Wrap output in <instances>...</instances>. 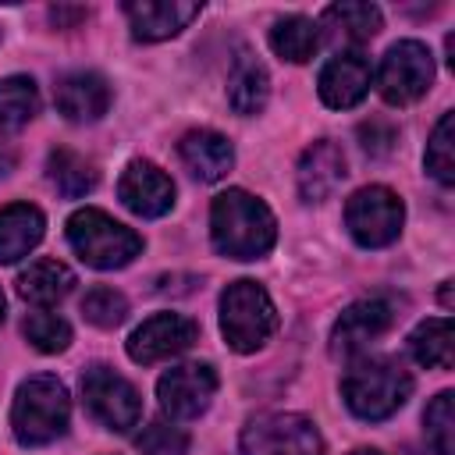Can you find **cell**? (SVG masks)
<instances>
[{
	"instance_id": "cell-1",
	"label": "cell",
	"mask_w": 455,
	"mask_h": 455,
	"mask_svg": "<svg viewBox=\"0 0 455 455\" xmlns=\"http://www.w3.org/2000/svg\"><path fill=\"white\" fill-rule=\"evenodd\" d=\"M210 238L217 252L231 259H256L274 249L277 220L263 199L249 196L245 188H228L210 206Z\"/></svg>"
},
{
	"instance_id": "cell-2",
	"label": "cell",
	"mask_w": 455,
	"mask_h": 455,
	"mask_svg": "<svg viewBox=\"0 0 455 455\" xmlns=\"http://www.w3.org/2000/svg\"><path fill=\"white\" fill-rule=\"evenodd\" d=\"M412 395V377L402 363L384 355H366L341 377V398L359 419H387Z\"/></svg>"
},
{
	"instance_id": "cell-3",
	"label": "cell",
	"mask_w": 455,
	"mask_h": 455,
	"mask_svg": "<svg viewBox=\"0 0 455 455\" xmlns=\"http://www.w3.org/2000/svg\"><path fill=\"white\" fill-rule=\"evenodd\" d=\"M71 398L68 387L53 373L28 377L11 405V427L21 444H50L68 430Z\"/></svg>"
},
{
	"instance_id": "cell-4",
	"label": "cell",
	"mask_w": 455,
	"mask_h": 455,
	"mask_svg": "<svg viewBox=\"0 0 455 455\" xmlns=\"http://www.w3.org/2000/svg\"><path fill=\"white\" fill-rule=\"evenodd\" d=\"M68 242L82 256V263H89L96 270L128 267L142 252V238L96 206L75 210L68 217Z\"/></svg>"
},
{
	"instance_id": "cell-5",
	"label": "cell",
	"mask_w": 455,
	"mask_h": 455,
	"mask_svg": "<svg viewBox=\"0 0 455 455\" xmlns=\"http://www.w3.org/2000/svg\"><path fill=\"white\" fill-rule=\"evenodd\" d=\"M220 331L235 352H256L277 331V309L256 281H231L220 295Z\"/></svg>"
},
{
	"instance_id": "cell-6",
	"label": "cell",
	"mask_w": 455,
	"mask_h": 455,
	"mask_svg": "<svg viewBox=\"0 0 455 455\" xmlns=\"http://www.w3.org/2000/svg\"><path fill=\"white\" fill-rule=\"evenodd\" d=\"M242 455H323V437L299 412H263L245 423Z\"/></svg>"
},
{
	"instance_id": "cell-7",
	"label": "cell",
	"mask_w": 455,
	"mask_h": 455,
	"mask_svg": "<svg viewBox=\"0 0 455 455\" xmlns=\"http://www.w3.org/2000/svg\"><path fill=\"white\" fill-rule=\"evenodd\" d=\"M402 220H405V206L384 185H366L345 203V228L363 249L391 245L402 231Z\"/></svg>"
},
{
	"instance_id": "cell-8",
	"label": "cell",
	"mask_w": 455,
	"mask_h": 455,
	"mask_svg": "<svg viewBox=\"0 0 455 455\" xmlns=\"http://www.w3.org/2000/svg\"><path fill=\"white\" fill-rule=\"evenodd\" d=\"M434 82V57L419 39L395 43L377 71V89L391 107H405L419 100Z\"/></svg>"
},
{
	"instance_id": "cell-9",
	"label": "cell",
	"mask_w": 455,
	"mask_h": 455,
	"mask_svg": "<svg viewBox=\"0 0 455 455\" xmlns=\"http://www.w3.org/2000/svg\"><path fill=\"white\" fill-rule=\"evenodd\" d=\"M82 395L89 412L107 427V430H132L142 416V398L135 391L132 380H124L121 373H114L110 366H89L82 373Z\"/></svg>"
},
{
	"instance_id": "cell-10",
	"label": "cell",
	"mask_w": 455,
	"mask_h": 455,
	"mask_svg": "<svg viewBox=\"0 0 455 455\" xmlns=\"http://www.w3.org/2000/svg\"><path fill=\"white\" fill-rule=\"evenodd\" d=\"M196 338H199L196 320H188L181 313H156V316L142 320L132 331L128 355L135 363H142V366H153V363H164V359L181 355L185 348H192Z\"/></svg>"
},
{
	"instance_id": "cell-11",
	"label": "cell",
	"mask_w": 455,
	"mask_h": 455,
	"mask_svg": "<svg viewBox=\"0 0 455 455\" xmlns=\"http://www.w3.org/2000/svg\"><path fill=\"white\" fill-rule=\"evenodd\" d=\"M156 395H160V405L171 419H196L210 409V402L217 395V373L206 363L174 366L160 377Z\"/></svg>"
},
{
	"instance_id": "cell-12",
	"label": "cell",
	"mask_w": 455,
	"mask_h": 455,
	"mask_svg": "<svg viewBox=\"0 0 455 455\" xmlns=\"http://www.w3.org/2000/svg\"><path fill=\"white\" fill-rule=\"evenodd\" d=\"M391 320H395V306L387 299H359V302H352L338 316V323L331 331V352L334 355L363 352L370 341H377L391 327Z\"/></svg>"
},
{
	"instance_id": "cell-13",
	"label": "cell",
	"mask_w": 455,
	"mask_h": 455,
	"mask_svg": "<svg viewBox=\"0 0 455 455\" xmlns=\"http://www.w3.org/2000/svg\"><path fill=\"white\" fill-rule=\"evenodd\" d=\"M121 203L139 217H164L174 206V181L149 160H132L117 181Z\"/></svg>"
},
{
	"instance_id": "cell-14",
	"label": "cell",
	"mask_w": 455,
	"mask_h": 455,
	"mask_svg": "<svg viewBox=\"0 0 455 455\" xmlns=\"http://www.w3.org/2000/svg\"><path fill=\"white\" fill-rule=\"evenodd\" d=\"M203 4L196 0H128L124 14L132 25V36L142 43H160L178 36L192 18H199Z\"/></svg>"
},
{
	"instance_id": "cell-15",
	"label": "cell",
	"mask_w": 455,
	"mask_h": 455,
	"mask_svg": "<svg viewBox=\"0 0 455 455\" xmlns=\"http://www.w3.org/2000/svg\"><path fill=\"white\" fill-rule=\"evenodd\" d=\"M370 82H373V71H370V60L363 53H338L323 64L316 89H320V100L327 107L348 110V107L366 100Z\"/></svg>"
},
{
	"instance_id": "cell-16",
	"label": "cell",
	"mask_w": 455,
	"mask_h": 455,
	"mask_svg": "<svg viewBox=\"0 0 455 455\" xmlns=\"http://www.w3.org/2000/svg\"><path fill=\"white\" fill-rule=\"evenodd\" d=\"M53 103L68 121H100L110 107V85L96 71H71L57 78Z\"/></svg>"
},
{
	"instance_id": "cell-17",
	"label": "cell",
	"mask_w": 455,
	"mask_h": 455,
	"mask_svg": "<svg viewBox=\"0 0 455 455\" xmlns=\"http://www.w3.org/2000/svg\"><path fill=\"white\" fill-rule=\"evenodd\" d=\"M345 153L331 139H316L313 146L302 149L299 156V196L306 203L327 199L341 181H345Z\"/></svg>"
},
{
	"instance_id": "cell-18",
	"label": "cell",
	"mask_w": 455,
	"mask_h": 455,
	"mask_svg": "<svg viewBox=\"0 0 455 455\" xmlns=\"http://www.w3.org/2000/svg\"><path fill=\"white\" fill-rule=\"evenodd\" d=\"M178 153H181L185 167H188L199 181H220V178L231 171V164H235L231 142H228L220 132H210V128L188 132V135L178 142Z\"/></svg>"
},
{
	"instance_id": "cell-19",
	"label": "cell",
	"mask_w": 455,
	"mask_h": 455,
	"mask_svg": "<svg viewBox=\"0 0 455 455\" xmlns=\"http://www.w3.org/2000/svg\"><path fill=\"white\" fill-rule=\"evenodd\" d=\"M43 210L32 203H11L0 210V263L28 256L43 238Z\"/></svg>"
},
{
	"instance_id": "cell-20",
	"label": "cell",
	"mask_w": 455,
	"mask_h": 455,
	"mask_svg": "<svg viewBox=\"0 0 455 455\" xmlns=\"http://www.w3.org/2000/svg\"><path fill=\"white\" fill-rule=\"evenodd\" d=\"M267 96H270L267 68L249 50H238L231 75H228V103L235 107V114L249 117V114H259L267 107Z\"/></svg>"
},
{
	"instance_id": "cell-21",
	"label": "cell",
	"mask_w": 455,
	"mask_h": 455,
	"mask_svg": "<svg viewBox=\"0 0 455 455\" xmlns=\"http://www.w3.org/2000/svg\"><path fill=\"white\" fill-rule=\"evenodd\" d=\"M75 284V274L60 259H32L18 274V295L32 306H53L60 302Z\"/></svg>"
},
{
	"instance_id": "cell-22",
	"label": "cell",
	"mask_w": 455,
	"mask_h": 455,
	"mask_svg": "<svg viewBox=\"0 0 455 455\" xmlns=\"http://www.w3.org/2000/svg\"><path fill=\"white\" fill-rule=\"evenodd\" d=\"M270 46L281 60L306 64L320 46V25L306 14H288L270 28Z\"/></svg>"
},
{
	"instance_id": "cell-23",
	"label": "cell",
	"mask_w": 455,
	"mask_h": 455,
	"mask_svg": "<svg viewBox=\"0 0 455 455\" xmlns=\"http://www.w3.org/2000/svg\"><path fill=\"white\" fill-rule=\"evenodd\" d=\"M323 28L334 36V39H345V43H366L380 32V11L373 4H331L323 11Z\"/></svg>"
},
{
	"instance_id": "cell-24",
	"label": "cell",
	"mask_w": 455,
	"mask_h": 455,
	"mask_svg": "<svg viewBox=\"0 0 455 455\" xmlns=\"http://www.w3.org/2000/svg\"><path fill=\"white\" fill-rule=\"evenodd\" d=\"M46 167H50V181L57 185V192L64 199H78V196L92 192L96 181H100L96 167L82 153H75V149H53L50 160H46Z\"/></svg>"
},
{
	"instance_id": "cell-25",
	"label": "cell",
	"mask_w": 455,
	"mask_h": 455,
	"mask_svg": "<svg viewBox=\"0 0 455 455\" xmlns=\"http://www.w3.org/2000/svg\"><path fill=\"white\" fill-rule=\"evenodd\" d=\"M409 348H412L416 363L437 366V370H451V320H448V316L423 320V323L412 331Z\"/></svg>"
},
{
	"instance_id": "cell-26",
	"label": "cell",
	"mask_w": 455,
	"mask_h": 455,
	"mask_svg": "<svg viewBox=\"0 0 455 455\" xmlns=\"http://www.w3.org/2000/svg\"><path fill=\"white\" fill-rule=\"evenodd\" d=\"M39 114V89L32 78L25 75H11L0 78V124L4 128H18L25 121H32Z\"/></svg>"
},
{
	"instance_id": "cell-27",
	"label": "cell",
	"mask_w": 455,
	"mask_h": 455,
	"mask_svg": "<svg viewBox=\"0 0 455 455\" xmlns=\"http://www.w3.org/2000/svg\"><path fill=\"white\" fill-rule=\"evenodd\" d=\"M427 171L441 181L451 185L455 181V114H441L430 142H427Z\"/></svg>"
},
{
	"instance_id": "cell-28",
	"label": "cell",
	"mask_w": 455,
	"mask_h": 455,
	"mask_svg": "<svg viewBox=\"0 0 455 455\" xmlns=\"http://www.w3.org/2000/svg\"><path fill=\"white\" fill-rule=\"evenodd\" d=\"M423 423H427V441L434 455H455V395L451 391H441L427 405Z\"/></svg>"
},
{
	"instance_id": "cell-29",
	"label": "cell",
	"mask_w": 455,
	"mask_h": 455,
	"mask_svg": "<svg viewBox=\"0 0 455 455\" xmlns=\"http://www.w3.org/2000/svg\"><path fill=\"white\" fill-rule=\"evenodd\" d=\"M82 316H85L89 323L110 331V327H117V323L128 316V299H124L121 291L107 288V284H96V288H89L85 299H82Z\"/></svg>"
},
{
	"instance_id": "cell-30",
	"label": "cell",
	"mask_w": 455,
	"mask_h": 455,
	"mask_svg": "<svg viewBox=\"0 0 455 455\" xmlns=\"http://www.w3.org/2000/svg\"><path fill=\"white\" fill-rule=\"evenodd\" d=\"M25 338L39 348V352H64L71 345V327L68 320H60L57 313H28L25 316Z\"/></svg>"
},
{
	"instance_id": "cell-31",
	"label": "cell",
	"mask_w": 455,
	"mask_h": 455,
	"mask_svg": "<svg viewBox=\"0 0 455 455\" xmlns=\"http://www.w3.org/2000/svg\"><path fill=\"white\" fill-rule=\"evenodd\" d=\"M135 444H139L142 455H185L188 451V434L181 427H171V423L156 419L139 434Z\"/></svg>"
},
{
	"instance_id": "cell-32",
	"label": "cell",
	"mask_w": 455,
	"mask_h": 455,
	"mask_svg": "<svg viewBox=\"0 0 455 455\" xmlns=\"http://www.w3.org/2000/svg\"><path fill=\"white\" fill-rule=\"evenodd\" d=\"M50 18H53L57 25H60V21H78V18H85V7H53Z\"/></svg>"
},
{
	"instance_id": "cell-33",
	"label": "cell",
	"mask_w": 455,
	"mask_h": 455,
	"mask_svg": "<svg viewBox=\"0 0 455 455\" xmlns=\"http://www.w3.org/2000/svg\"><path fill=\"white\" fill-rule=\"evenodd\" d=\"M11 167H14V156H11V153H4V149H0V174H7V171H11Z\"/></svg>"
},
{
	"instance_id": "cell-34",
	"label": "cell",
	"mask_w": 455,
	"mask_h": 455,
	"mask_svg": "<svg viewBox=\"0 0 455 455\" xmlns=\"http://www.w3.org/2000/svg\"><path fill=\"white\" fill-rule=\"evenodd\" d=\"M441 302H444V309H451V281H444V288H441Z\"/></svg>"
},
{
	"instance_id": "cell-35",
	"label": "cell",
	"mask_w": 455,
	"mask_h": 455,
	"mask_svg": "<svg viewBox=\"0 0 455 455\" xmlns=\"http://www.w3.org/2000/svg\"><path fill=\"white\" fill-rule=\"evenodd\" d=\"M352 455H380V451H373V448H359V451H352Z\"/></svg>"
},
{
	"instance_id": "cell-36",
	"label": "cell",
	"mask_w": 455,
	"mask_h": 455,
	"mask_svg": "<svg viewBox=\"0 0 455 455\" xmlns=\"http://www.w3.org/2000/svg\"><path fill=\"white\" fill-rule=\"evenodd\" d=\"M0 320H4V291H0Z\"/></svg>"
}]
</instances>
